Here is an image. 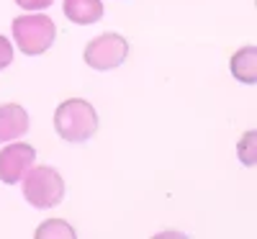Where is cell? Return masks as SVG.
I'll return each mask as SVG.
<instances>
[{"label":"cell","instance_id":"cell-6","mask_svg":"<svg viewBox=\"0 0 257 239\" xmlns=\"http://www.w3.org/2000/svg\"><path fill=\"white\" fill-rule=\"evenodd\" d=\"M29 132V113L24 105L6 103L0 105V144L16 142Z\"/></svg>","mask_w":257,"mask_h":239},{"label":"cell","instance_id":"cell-8","mask_svg":"<svg viewBox=\"0 0 257 239\" xmlns=\"http://www.w3.org/2000/svg\"><path fill=\"white\" fill-rule=\"evenodd\" d=\"M231 75L244 85H254L257 80V49L254 47H244L231 57Z\"/></svg>","mask_w":257,"mask_h":239},{"label":"cell","instance_id":"cell-12","mask_svg":"<svg viewBox=\"0 0 257 239\" xmlns=\"http://www.w3.org/2000/svg\"><path fill=\"white\" fill-rule=\"evenodd\" d=\"M16 3L21 8H26V11H44V8H49L54 3V0H16Z\"/></svg>","mask_w":257,"mask_h":239},{"label":"cell","instance_id":"cell-9","mask_svg":"<svg viewBox=\"0 0 257 239\" xmlns=\"http://www.w3.org/2000/svg\"><path fill=\"white\" fill-rule=\"evenodd\" d=\"M36 239H75V229L62 219H49L36 229Z\"/></svg>","mask_w":257,"mask_h":239},{"label":"cell","instance_id":"cell-2","mask_svg":"<svg viewBox=\"0 0 257 239\" xmlns=\"http://www.w3.org/2000/svg\"><path fill=\"white\" fill-rule=\"evenodd\" d=\"M54 36H57V29L49 16L31 13V16H18L13 21V41L29 57L44 54L54 44Z\"/></svg>","mask_w":257,"mask_h":239},{"label":"cell","instance_id":"cell-11","mask_svg":"<svg viewBox=\"0 0 257 239\" xmlns=\"http://www.w3.org/2000/svg\"><path fill=\"white\" fill-rule=\"evenodd\" d=\"M11 62H13V44L6 36H0V70H6Z\"/></svg>","mask_w":257,"mask_h":239},{"label":"cell","instance_id":"cell-3","mask_svg":"<svg viewBox=\"0 0 257 239\" xmlns=\"http://www.w3.org/2000/svg\"><path fill=\"white\" fill-rule=\"evenodd\" d=\"M24 195L36 208L59 206L64 198V180L54 167L36 165L24 175Z\"/></svg>","mask_w":257,"mask_h":239},{"label":"cell","instance_id":"cell-5","mask_svg":"<svg viewBox=\"0 0 257 239\" xmlns=\"http://www.w3.org/2000/svg\"><path fill=\"white\" fill-rule=\"evenodd\" d=\"M36 149L31 144H8L0 149V180L6 185L21 183V178L34 167Z\"/></svg>","mask_w":257,"mask_h":239},{"label":"cell","instance_id":"cell-4","mask_svg":"<svg viewBox=\"0 0 257 239\" xmlns=\"http://www.w3.org/2000/svg\"><path fill=\"white\" fill-rule=\"evenodd\" d=\"M128 54V41L121 34H100L85 47V62L93 70H116Z\"/></svg>","mask_w":257,"mask_h":239},{"label":"cell","instance_id":"cell-10","mask_svg":"<svg viewBox=\"0 0 257 239\" xmlns=\"http://www.w3.org/2000/svg\"><path fill=\"white\" fill-rule=\"evenodd\" d=\"M254 139H257V134H254V132H247V134L242 137V142H239V160H242L247 167L254 165Z\"/></svg>","mask_w":257,"mask_h":239},{"label":"cell","instance_id":"cell-7","mask_svg":"<svg viewBox=\"0 0 257 239\" xmlns=\"http://www.w3.org/2000/svg\"><path fill=\"white\" fill-rule=\"evenodd\" d=\"M64 16L77 26H90L103 18L100 0H64Z\"/></svg>","mask_w":257,"mask_h":239},{"label":"cell","instance_id":"cell-1","mask_svg":"<svg viewBox=\"0 0 257 239\" xmlns=\"http://www.w3.org/2000/svg\"><path fill=\"white\" fill-rule=\"evenodd\" d=\"M54 129L64 142L82 144L98 132V113L88 100L70 98L54 111Z\"/></svg>","mask_w":257,"mask_h":239}]
</instances>
